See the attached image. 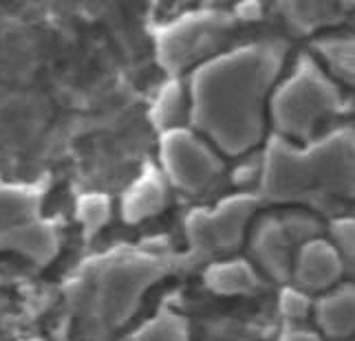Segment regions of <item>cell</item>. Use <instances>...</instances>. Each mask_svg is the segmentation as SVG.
Segmentation results:
<instances>
[{
  "label": "cell",
  "mask_w": 355,
  "mask_h": 341,
  "mask_svg": "<svg viewBox=\"0 0 355 341\" xmlns=\"http://www.w3.org/2000/svg\"><path fill=\"white\" fill-rule=\"evenodd\" d=\"M322 324L334 337H345L353 331V293L345 291L336 297H329L322 306Z\"/></svg>",
  "instance_id": "9c48e42d"
},
{
  "label": "cell",
  "mask_w": 355,
  "mask_h": 341,
  "mask_svg": "<svg viewBox=\"0 0 355 341\" xmlns=\"http://www.w3.org/2000/svg\"><path fill=\"white\" fill-rule=\"evenodd\" d=\"M272 167V196L274 199H307L311 192L324 196L322 192L336 190L347 194L351 187V159L349 152L334 161V150L320 145V154L296 156L287 150L276 154Z\"/></svg>",
  "instance_id": "3957f363"
},
{
  "label": "cell",
  "mask_w": 355,
  "mask_h": 341,
  "mask_svg": "<svg viewBox=\"0 0 355 341\" xmlns=\"http://www.w3.org/2000/svg\"><path fill=\"white\" fill-rule=\"evenodd\" d=\"M164 273V264L155 266L146 258H126L106 264L95 275L91 299H87L89 333L93 337H106L119 324L128 320L137 297L153 284V279Z\"/></svg>",
  "instance_id": "7a4b0ae2"
},
{
  "label": "cell",
  "mask_w": 355,
  "mask_h": 341,
  "mask_svg": "<svg viewBox=\"0 0 355 341\" xmlns=\"http://www.w3.org/2000/svg\"><path fill=\"white\" fill-rule=\"evenodd\" d=\"M349 0H287V20L298 29H318L340 20Z\"/></svg>",
  "instance_id": "52a82bcc"
},
{
  "label": "cell",
  "mask_w": 355,
  "mask_h": 341,
  "mask_svg": "<svg viewBox=\"0 0 355 341\" xmlns=\"http://www.w3.org/2000/svg\"><path fill=\"white\" fill-rule=\"evenodd\" d=\"M173 145H170V156L168 159L170 169H173V178L179 183L181 187L197 190L207 185L221 169V163L216 161L212 152H207L201 143L190 141V137H173Z\"/></svg>",
  "instance_id": "5b68a950"
},
{
  "label": "cell",
  "mask_w": 355,
  "mask_h": 341,
  "mask_svg": "<svg viewBox=\"0 0 355 341\" xmlns=\"http://www.w3.org/2000/svg\"><path fill=\"white\" fill-rule=\"evenodd\" d=\"M338 95L318 75L315 66H307L293 77L278 97V128L291 137H309L315 126L336 113Z\"/></svg>",
  "instance_id": "277c9868"
},
{
  "label": "cell",
  "mask_w": 355,
  "mask_h": 341,
  "mask_svg": "<svg viewBox=\"0 0 355 341\" xmlns=\"http://www.w3.org/2000/svg\"><path fill=\"white\" fill-rule=\"evenodd\" d=\"M250 216V205H225L221 214L201 221L194 229V240L199 249L205 251H225L239 242L241 227Z\"/></svg>",
  "instance_id": "8992f818"
},
{
  "label": "cell",
  "mask_w": 355,
  "mask_h": 341,
  "mask_svg": "<svg viewBox=\"0 0 355 341\" xmlns=\"http://www.w3.org/2000/svg\"><path fill=\"white\" fill-rule=\"evenodd\" d=\"M311 251L302 255L300 264V279L304 286L320 288L331 284V279H336L340 264L334 251H329L327 245H309Z\"/></svg>",
  "instance_id": "ba28073f"
},
{
  "label": "cell",
  "mask_w": 355,
  "mask_h": 341,
  "mask_svg": "<svg viewBox=\"0 0 355 341\" xmlns=\"http://www.w3.org/2000/svg\"><path fill=\"white\" fill-rule=\"evenodd\" d=\"M214 284L221 291H250L256 284V277L243 262H234L223 271H214Z\"/></svg>",
  "instance_id": "30bf717a"
},
{
  "label": "cell",
  "mask_w": 355,
  "mask_h": 341,
  "mask_svg": "<svg viewBox=\"0 0 355 341\" xmlns=\"http://www.w3.org/2000/svg\"><path fill=\"white\" fill-rule=\"evenodd\" d=\"M293 341H318L311 333H298V337L293 339Z\"/></svg>",
  "instance_id": "7c38bea8"
},
{
  "label": "cell",
  "mask_w": 355,
  "mask_h": 341,
  "mask_svg": "<svg viewBox=\"0 0 355 341\" xmlns=\"http://www.w3.org/2000/svg\"><path fill=\"white\" fill-rule=\"evenodd\" d=\"M139 341H183V337L177 324L162 322V324H157L153 331L146 333Z\"/></svg>",
  "instance_id": "8fae6325"
},
{
  "label": "cell",
  "mask_w": 355,
  "mask_h": 341,
  "mask_svg": "<svg viewBox=\"0 0 355 341\" xmlns=\"http://www.w3.org/2000/svg\"><path fill=\"white\" fill-rule=\"evenodd\" d=\"M272 77L274 57L267 51H248L214 66L199 84V124L230 152L250 148L261 135L263 100Z\"/></svg>",
  "instance_id": "6da1fadb"
}]
</instances>
